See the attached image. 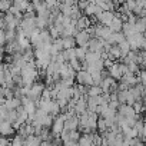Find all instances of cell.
I'll return each mask as SVG.
<instances>
[{
    "label": "cell",
    "instance_id": "obj_24",
    "mask_svg": "<svg viewBox=\"0 0 146 146\" xmlns=\"http://www.w3.org/2000/svg\"><path fill=\"white\" fill-rule=\"evenodd\" d=\"M67 63H69V66H70L73 70H76V72L82 69V62H80V60H78L76 57H72L70 60H67Z\"/></svg>",
    "mask_w": 146,
    "mask_h": 146
},
{
    "label": "cell",
    "instance_id": "obj_30",
    "mask_svg": "<svg viewBox=\"0 0 146 146\" xmlns=\"http://www.w3.org/2000/svg\"><path fill=\"white\" fill-rule=\"evenodd\" d=\"M40 99H44V100L52 99V95H50V88L44 86V89H43V92H42V95H40Z\"/></svg>",
    "mask_w": 146,
    "mask_h": 146
},
{
    "label": "cell",
    "instance_id": "obj_6",
    "mask_svg": "<svg viewBox=\"0 0 146 146\" xmlns=\"http://www.w3.org/2000/svg\"><path fill=\"white\" fill-rule=\"evenodd\" d=\"M73 37H75L76 46H85V47H86V44H88V42L90 39V36H89V33L86 30H78Z\"/></svg>",
    "mask_w": 146,
    "mask_h": 146
},
{
    "label": "cell",
    "instance_id": "obj_25",
    "mask_svg": "<svg viewBox=\"0 0 146 146\" xmlns=\"http://www.w3.org/2000/svg\"><path fill=\"white\" fill-rule=\"evenodd\" d=\"M90 75H92V85H100V83H102V79H103V76H102L100 70H98V72H93V73H90Z\"/></svg>",
    "mask_w": 146,
    "mask_h": 146
},
{
    "label": "cell",
    "instance_id": "obj_1",
    "mask_svg": "<svg viewBox=\"0 0 146 146\" xmlns=\"http://www.w3.org/2000/svg\"><path fill=\"white\" fill-rule=\"evenodd\" d=\"M126 40L130 46V50H145V47H146V39H145L143 33H133V35L127 36Z\"/></svg>",
    "mask_w": 146,
    "mask_h": 146
},
{
    "label": "cell",
    "instance_id": "obj_29",
    "mask_svg": "<svg viewBox=\"0 0 146 146\" xmlns=\"http://www.w3.org/2000/svg\"><path fill=\"white\" fill-rule=\"evenodd\" d=\"M126 66H127V70H129V72H132V73H135V75H137V72L140 70V69H139V64H137V63H135V62L127 63Z\"/></svg>",
    "mask_w": 146,
    "mask_h": 146
},
{
    "label": "cell",
    "instance_id": "obj_8",
    "mask_svg": "<svg viewBox=\"0 0 146 146\" xmlns=\"http://www.w3.org/2000/svg\"><path fill=\"white\" fill-rule=\"evenodd\" d=\"M64 127L69 130H76L79 127V116L78 115H72L64 119Z\"/></svg>",
    "mask_w": 146,
    "mask_h": 146
},
{
    "label": "cell",
    "instance_id": "obj_12",
    "mask_svg": "<svg viewBox=\"0 0 146 146\" xmlns=\"http://www.w3.org/2000/svg\"><path fill=\"white\" fill-rule=\"evenodd\" d=\"M122 26H123V20L119 17L117 13H115V17L112 19V22L109 23V29L112 32H122Z\"/></svg>",
    "mask_w": 146,
    "mask_h": 146
},
{
    "label": "cell",
    "instance_id": "obj_20",
    "mask_svg": "<svg viewBox=\"0 0 146 146\" xmlns=\"http://www.w3.org/2000/svg\"><path fill=\"white\" fill-rule=\"evenodd\" d=\"M116 46L119 47L122 57H123V56H126V54H127V52L130 50V46H129V43H127V40H126V39H125V40H122L120 43H117ZM122 57H120V59H122Z\"/></svg>",
    "mask_w": 146,
    "mask_h": 146
},
{
    "label": "cell",
    "instance_id": "obj_19",
    "mask_svg": "<svg viewBox=\"0 0 146 146\" xmlns=\"http://www.w3.org/2000/svg\"><path fill=\"white\" fill-rule=\"evenodd\" d=\"M99 6L102 7V10H112V12L116 10V5L113 0H103V2L99 3Z\"/></svg>",
    "mask_w": 146,
    "mask_h": 146
},
{
    "label": "cell",
    "instance_id": "obj_21",
    "mask_svg": "<svg viewBox=\"0 0 146 146\" xmlns=\"http://www.w3.org/2000/svg\"><path fill=\"white\" fill-rule=\"evenodd\" d=\"M100 93H102V89H100L99 85H90V86H88V92H86L88 96H99Z\"/></svg>",
    "mask_w": 146,
    "mask_h": 146
},
{
    "label": "cell",
    "instance_id": "obj_14",
    "mask_svg": "<svg viewBox=\"0 0 146 146\" xmlns=\"http://www.w3.org/2000/svg\"><path fill=\"white\" fill-rule=\"evenodd\" d=\"M108 72H109V76H112L115 80H120L122 73H120V70H119V67H117V60L113 62V63L110 64V67H108Z\"/></svg>",
    "mask_w": 146,
    "mask_h": 146
},
{
    "label": "cell",
    "instance_id": "obj_32",
    "mask_svg": "<svg viewBox=\"0 0 146 146\" xmlns=\"http://www.w3.org/2000/svg\"><path fill=\"white\" fill-rule=\"evenodd\" d=\"M62 3H64V5H75L76 3V0H60Z\"/></svg>",
    "mask_w": 146,
    "mask_h": 146
},
{
    "label": "cell",
    "instance_id": "obj_10",
    "mask_svg": "<svg viewBox=\"0 0 146 146\" xmlns=\"http://www.w3.org/2000/svg\"><path fill=\"white\" fill-rule=\"evenodd\" d=\"M95 132L96 130H93V132H90V133H80V137L78 139V145H80V146H90V145H93V135H95Z\"/></svg>",
    "mask_w": 146,
    "mask_h": 146
},
{
    "label": "cell",
    "instance_id": "obj_23",
    "mask_svg": "<svg viewBox=\"0 0 146 146\" xmlns=\"http://www.w3.org/2000/svg\"><path fill=\"white\" fill-rule=\"evenodd\" d=\"M96 130H98L99 133H103V132H106V130H108L106 123H105V119H103L102 116H99V117H98V122H96Z\"/></svg>",
    "mask_w": 146,
    "mask_h": 146
},
{
    "label": "cell",
    "instance_id": "obj_15",
    "mask_svg": "<svg viewBox=\"0 0 146 146\" xmlns=\"http://www.w3.org/2000/svg\"><path fill=\"white\" fill-rule=\"evenodd\" d=\"M75 26H76V29H78V30H85L88 26H90V19H89L88 16L82 15V16L75 22Z\"/></svg>",
    "mask_w": 146,
    "mask_h": 146
},
{
    "label": "cell",
    "instance_id": "obj_3",
    "mask_svg": "<svg viewBox=\"0 0 146 146\" xmlns=\"http://www.w3.org/2000/svg\"><path fill=\"white\" fill-rule=\"evenodd\" d=\"M75 82H78L80 85H85V86H90L92 85V75L86 69H80V70L76 72Z\"/></svg>",
    "mask_w": 146,
    "mask_h": 146
},
{
    "label": "cell",
    "instance_id": "obj_31",
    "mask_svg": "<svg viewBox=\"0 0 146 146\" xmlns=\"http://www.w3.org/2000/svg\"><path fill=\"white\" fill-rule=\"evenodd\" d=\"M80 137V132L76 129V130H70V139L72 140H75V142H78V139Z\"/></svg>",
    "mask_w": 146,
    "mask_h": 146
},
{
    "label": "cell",
    "instance_id": "obj_11",
    "mask_svg": "<svg viewBox=\"0 0 146 146\" xmlns=\"http://www.w3.org/2000/svg\"><path fill=\"white\" fill-rule=\"evenodd\" d=\"M88 108V103H86V95L85 96H80L79 99H76V103H75V113L79 116L82 115Z\"/></svg>",
    "mask_w": 146,
    "mask_h": 146
},
{
    "label": "cell",
    "instance_id": "obj_16",
    "mask_svg": "<svg viewBox=\"0 0 146 146\" xmlns=\"http://www.w3.org/2000/svg\"><path fill=\"white\" fill-rule=\"evenodd\" d=\"M86 53H88V47H85V46H75V56H76L78 60L85 62Z\"/></svg>",
    "mask_w": 146,
    "mask_h": 146
},
{
    "label": "cell",
    "instance_id": "obj_33",
    "mask_svg": "<svg viewBox=\"0 0 146 146\" xmlns=\"http://www.w3.org/2000/svg\"><path fill=\"white\" fill-rule=\"evenodd\" d=\"M12 2H13V0H12Z\"/></svg>",
    "mask_w": 146,
    "mask_h": 146
},
{
    "label": "cell",
    "instance_id": "obj_18",
    "mask_svg": "<svg viewBox=\"0 0 146 146\" xmlns=\"http://www.w3.org/2000/svg\"><path fill=\"white\" fill-rule=\"evenodd\" d=\"M62 44H63V49L75 47V46H76L75 37H73V36H64V37H62Z\"/></svg>",
    "mask_w": 146,
    "mask_h": 146
},
{
    "label": "cell",
    "instance_id": "obj_27",
    "mask_svg": "<svg viewBox=\"0 0 146 146\" xmlns=\"http://www.w3.org/2000/svg\"><path fill=\"white\" fill-rule=\"evenodd\" d=\"M10 6H12V0H0V12L2 13L9 12Z\"/></svg>",
    "mask_w": 146,
    "mask_h": 146
},
{
    "label": "cell",
    "instance_id": "obj_5",
    "mask_svg": "<svg viewBox=\"0 0 146 146\" xmlns=\"http://www.w3.org/2000/svg\"><path fill=\"white\" fill-rule=\"evenodd\" d=\"M86 47H88V50H92V52H102L103 50V39L90 37Z\"/></svg>",
    "mask_w": 146,
    "mask_h": 146
},
{
    "label": "cell",
    "instance_id": "obj_17",
    "mask_svg": "<svg viewBox=\"0 0 146 146\" xmlns=\"http://www.w3.org/2000/svg\"><path fill=\"white\" fill-rule=\"evenodd\" d=\"M40 142H42V139L37 136V135H27L26 137H25V142H23V145H29V146H33V145H40Z\"/></svg>",
    "mask_w": 146,
    "mask_h": 146
},
{
    "label": "cell",
    "instance_id": "obj_7",
    "mask_svg": "<svg viewBox=\"0 0 146 146\" xmlns=\"http://www.w3.org/2000/svg\"><path fill=\"white\" fill-rule=\"evenodd\" d=\"M117 113L123 117H135L136 113L133 110V108L130 105H126V103H120L119 108H117Z\"/></svg>",
    "mask_w": 146,
    "mask_h": 146
},
{
    "label": "cell",
    "instance_id": "obj_9",
    "mask_svg": "<svg viewBox=\"0 0 146 146\" xmlns=\"http://www.w3.org/2000/svg\"><path fill=\"white\" fill-rule=\"evenodd\" d=\"M113 17H115V12H112V10H103V12L98 16V20H99L100 25L109 26V23L112 22Z\"/></svg>",
    "mask_w": 146,
    "mask_h": 146
},
{
    "label": "cell",
    "instance_id": "obj_26",
    "mask_svg": "<svg viewBox=\"0 0 146 146\" xmlns=\"http://www.w3.org/2000/svg\"><path fill=\"white\" fill-rule=\"evenodd\" d=\"M5 39H6V42L15 40L16 39V29H5Z\"/></svg>",
    "mask_w": 146,
    "mask_h": 146
},
{
    "label": "cell",
    "instance_id": "obj_22",
    "mask_svg": "<svg viewBox=\"0 0 146 146\" xmlns=\"http://www.w3.org/2000/svg\"><path fill=\"white\" fill-rule=\"evenodd\" d=\"M145 25H146L145 17H137V20L135 22V30H136V33H143L145 32Z\"/></svg>",
    "mask_w": 146,
    "mask_h": 146
},
{
    "label": "cell",
    "instance_id": "obj_4",
    "mask_svg": "<svg viewBox=\"0 0 146 146\" xmlns=\"http://www.w3.org/2000/svg\"><path fill=\"white\" fill-rule=\"evenodd\" d=\"M15 133H16V130L13 129L12 122H9V120H0V136L10 137Z\"/></svg>",
    "mask_w": 146,
    "mask_h": 146
},
{
    "label": "cell",
    "instance_id": "obj_13",
    "mask_svg": "<svg viewBox=\"0 0 146 146\" xmlns=\"http://www.w3.org/2000/svg\"><path fill=\"white\" fill-rule=\"evenodd\" d=\"M122 40H125V35H123L122 32H112V35L106 39V42H108V43H110L112 46H113V44L120 43Z\"/></svg>",
    "mask_w": 146,
    "mask_h": 146
},
{
    "label": "cell",
    "instance_id": "obj_2",
    "mask_svg": "<svg viewBox=\"0 0 146 146\" xmlns=\"http://www.w3.org/2000/svg\"><path fill=\"white\" fill-rule=\"evenodd\" d=\"M43 89H44V83H43V82L36 80V82H33V85L29 88V92H27V95H26V96H27L29 99H32V100L37 102V100L40 99V95H42Z\"/></svg>",
    "mask_w": 146,
    "mask_h": 146
},
{
    "label": "cell",
    "instance_id": "obj_28",
    "mask_svg": "<svg viewBox=\"0 0 146 146\" xmlns=\"http://www.w3.org/2000/svg\"><path fill=\"white\" fill-rule=\"evenodd\" d=\"M23 142H25V137L20 136L19 133H16V135L10 139V143H12L13 146H20V145H23Z\"/></svg>",
    "mask_w": 146,
    "mask_h": 146
}]
</instances>
